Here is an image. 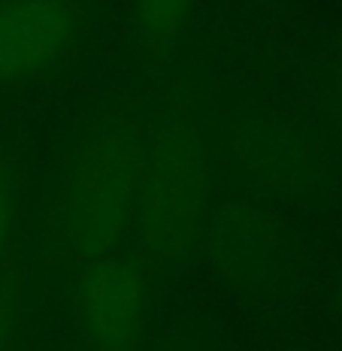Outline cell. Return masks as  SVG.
I'll return each mask as SVG.
<instances>
[{"label":"cell","instance_id":"1","mask_svg":"<svg viewBox=\"0 0 342 351\" xmlns=\"http://www.w3.org/2000/svg\"><path fill=\"white\" fill-rule=\"evenodd\" d=\"M151 115L134 97L100 100L67 128L55 160L52 221L64 254L88 263L134 230Z\"/></svg>","mask_w":342,"mask_h":351},{"label":"cell","instance_id":"2","mask_svg":"<svg viewBox=\"0 0 342 351\" xmlns=\"http://www.w3.org/2000/svg\"><path fill=\"white\" fill-rule=\"evenodd\" d=\"M197 100L170 104L151 121L134 230L151 269H179L203 245L215 206V136Z\"/></svg>","mask_w":342,"mask_h":351},{"label":"cell","instance_id":"3","mask_svg":"<svg viewBox=\"0 0 342 351\" xmlns=\"http://www.w3.org/2000/svg\"><path fill=\"white\" fill-rule=\"evenodd\" d=\"M155 269L115 248L76 267L73 333L82 351H143L155 321Z\"/></svg>","mask_w":342,"mask_h":351},{"label":"cell","instance_id":"4","mask_svg":"<svg viewBox=\"0 0 342 351\" xmlns=\"http://www.w3.org/2000/svg\"><path fill=\"white\" fill-rule=\"evenodd\" d=\"M88 0H0V94L36 88L76 64Z\"/></svg>","mask_w":342,"mask_h":351},{"label":"cell","instance_id":"5","mask_svg":"<svg viewBox=\"0 0 342 351\" xmlns=\"http://www.w3.org/2000/svg\"><path fill=\"white\" fill-rule=\"evenodd\" d=\"M218 164L245 191L260 197L300 194L315 179L309 143L291 124L270 112H239L215 136Z\"/></svg>","mask_w":342,"mask_h":351},{"label":"cell","instance_id":"6","mask_svg":"<svg viewBox=\"0 0 342 351\" xmlns=\"http://www.w3.org/2000/svg\"><path fill=\"white\" fill-rule=\"evenodd\" d=\"M215 273L224 282L252 285L270 276L276 258V237L267 212L252 200H234L212 206L203 233Z\"/></svg>","mask_w":342,"mask_h":351},{"label":"cell","instance_id":"7","mask_svg":"<svg viewBox=\"0 0 342 351\" xmlns=\"http://www.w3.org/2000/svg\"><path fill=\"white\" fill-rule=\"evenodd\" d=\"M197 0H134V36L143 61L161 67L179 49Z\"/></svg>","mask_w":342,"mask_h":351},{"label":"cell","instance_id":"8","mask_svg":"<svg viewBox=\"0 0 342 351\" xmlns=\"http://www.w3.org/2000/svg\"><path fill=\"white\" fill-rule=\"evenodd\" d=\"M21 218V191H19V170L10 158L0 152V276L6 267V254L12 252Z\"/></svg>","mask_w":342,"mask_h":351},{"label":"cell","instance_id":"9","mask_svg":"<svg viewBox=\"0 0 342 351\" xmlns=\"http://www.w3.org/2000/svg\"><path fill=\"white\" fill-rule=\"evenodd\" d=\"M25 330V303L16 279L0 276V351H16Z\"/></svg>","mask_w":342,"mask_h":351},{"label":"cell","instance_id":"10","mask_svg":"<svg viewBox=\"0 0 342 351\" xmlns=\"http://www.w3.org/2000/svg\"><path fill=\"white\" fill-rule=\"evenodd\" d=\"M155 351H224L209 333L197 330V327H182V330L170 333Z\"/></svg>","mask_w":342,"mask_h":351}]
</instances>
